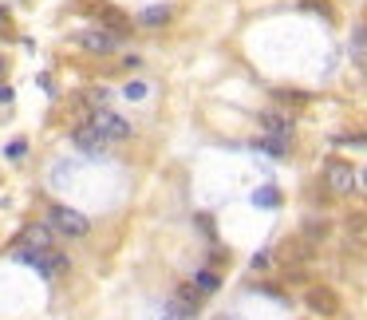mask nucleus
Returning <instances> with one entry per match:
<instances>
[{"label":"nucleus","mask_w":367,"mask_h":320,"mask_svg":"<svg viewBox=\"0 0 367 320\" xmlns=\"http://www.w3.org/2000/svg\"><path fill=\"white\" fill-rule=\"evenodd\" d=\"M48 225L51 229H60V233H67V238H87V233H91V222L71 206H51L48 209Z\"/></svg>","instance_id":"f257e3e1"},{"label":"nucleus","mask_w":367,"mask_h":320,"mask_svg":"<svg viewBox=\"0 0 367 320\" xmlns=\"http://www.w3.org/2000/svg\"><path fill=\"white\" fill-rule=\"evenodd\" d=\"M91 127L107 139V143H119V139H130L134 135V127H130V119H123V115H115V111H95L91 115Z\"/></svg>","instance_id":"f03ea898"},{"label":"nucleus","mask_w":367,"mask_h":320,"mask_svg":"<svg viewBox=\"0 0 367 320\" xmlns=\"http://www.w3.org/2000/svg\"><path fill=\"white\" fill-rule=\"evenodd\" d=\"M324 182H328L332 194H351L355 190V166L348 159H332L324 166Z\"/></svg>","instance_id":"7ed1b4c3"},{"label":"nucleus","mask_w":367,"mask_h":320,"mask_svg":"<svg viewBox=\"0 0 367 320\" xmlns=\"http://www.w3.org/2000/svg\"><path fill=\"white\" fill-rule=\"evenodd\" d=\"M304 301L312 308V317H335L340 312V297L332 285H308L304 288Z\"/></svg>","instance_id":"20e7f679"},{"label":"nucleus","mask_w":367,"mask_h":320,"mask_svg":"<svg viewBox=\"0 0 367 320\" xmlns=\"http://www.w3.org/2000/svg\"><path fill=\"white\" fill-rule=\"evenodd\" d=\"M91 12L99 16V24L107 28L111 36H130V16L123 12V8H115V4H107V0H99V4H91Z\"/></svg>","instance_id":"39448f33"},{"label":"nucleus","mask_w":367,"mask_h":320,"mask_svg":"<svg viewBox=\"0 0 367 320\" xmlns=\"http://www.w3.org/2000/svg\"><path fill=\"white\" fill-rule=\"evenodd\" d=\"M312 257H316V245L308 238H288L285 245H281V261H285V265H296V269H300L304 261H312Z\"/></svg>","instance_id":"423d86ee"},{"label":"nucleus","mask_w":367,"mask_h":320,"mask_svg":"<svg viewBox=\"0 0 367 320\" xmlns=\"http://www.w3.org/2000/svg\"><path fill=\"white\" fill-rule=\"evenodd\" d=\"M71 139H75V146H80L83 155H91V159H103V155H107V146H111L95 127H91V123H87V127H80Z\"/></svg>","instance_id":"0eeeda50"},{"label":"nucleus","mask_w":367,"mask_h":320,"mask_svg":"<svg viewBox=\"0 0 367 320\" xmlns=\"http://www.w3.org/2000/svg\"><path fill=\"white\" fill-rule=\"evenodd\" d=\"M261 130L269 139H288L292 135V115L285 111H261Z\"/></svg>","instance_id":"6e6552de"},{"label":"nucleus","mask_w":367,"mask_h":320,"mask_svg":"<svg viewBox=\"0 0 367 320\" xmlns=\"http://www.w3.org/2000/svg\"><path fill=\"white\" fill-rule=\"evenodd\" d=\"M80 44L83 48H91V52H115L119 48V36H111L107 28H103V32L95 28V32H80Z\"/></svg>","instance_id":"1a4fd4ad"},{"label":"nucleus","mask_w":367,"mask_h":320,"mask_svg":"<svg viewBox=\"0 0 367 320\" xmlns=\"http://www.w3.org/2000/svg\"><path fill=\"white\" fill-rule=\"evenodd\" d=\"M48 229H51L48 222H44V225H28L20 238H24V245H36V249H56V245H51V233H48Z\"/></svg>","instance_id":"9d476101"},{"label":"nucleus","mask_w":367,"mask_h":320,"mask_svg":"<svg viewBox=\"0 0 367 320\" xmlns=\"http://www.w3.org/2000/svg\"><path fill=\"white\" fill-rule=\"evenodd\" d=\"M143 28H162V24H170V8L166 4H154V8H143V16H139Z\"/></svg>","instance_id":"9b49d317"},{"label":"nucleus","mask_w":367,"mask_h":320,"mask_svg":"<svg viewBox=\"0 0 367 320\" xmlns=\"http://www.w3.org/2000/svg\"><path fill=\"white\" fill-rule=\"evenodd\" d=\"M217 285H222V277H217L213 269H202L198 277H193V288H198L202 297H209V293H217Z\"/></svg>","instance_id":"f8f14e48"},{"label":"nucleus","mask_w":367,"mask_h":320,"mask_svg":"<svg viewBox=\"0 0 367 320\" xmlns=\"http://www.w3.org/2000/svg\"><path fill=\"white\" fill-rule=\"evenodd\" d=\"M300 238H308L312 245H316V241H324V238H328V222H320V218H308V222H304V229H300Z\"/></svg>","instance_id":"ddd939ff"},{"label":"nucleus","mask_w":367,"mask_h":320,"mask_svg":"<svg viewBox=\"0 0 367 320\" xmlns=\"http://www.w3.org/2000/svg\"><path fill=\"white\" fill-rule=\"evenodd\" d=\"M80 103L87 111H103V107H107V91H103V87H91V91H83Z\"/></svg>","instance_id":"4468645a"},{"label":"nucleus","mask_w":367,"mask_h":320,"mask_svg":"<svg viewBox=\"0 0 367 320\" xmlns=\"http://www.w3.org/2000/svg\"><path fill=\"white\" fill-rule=\"evenodd\" d=\"M123 95H127L130 103H143V99L150 95V87H146V83H139V80H134V83H127V87H123Z\"/></svg>","instance_id":"2eb2a0df"},{"label":"nucleus","mask_w":367,"mask_h":320,"mask_svg":"<svg viewBox=\"0 0 367 320\" xmlns=\"http://www.w3.org/2000/svg\"><path fill=\"white\" fill-rule=\"evenodd\" d=\"M261 150H269L276 159H285L288 155V139H261Z\"/></svg>","instance_id":"dca6fc26"},{"label":"nucleus","mask_w":367,"mask_h":320,"mask_svg":"<svg viewBox=\"0 0 367 320\" xmlns=\"http://www.w3.org/2000/svg\"><path fill=\"white\" fill-rule=\"evenodd\" d=\"M351 48H355V56H364V60H367V24H359V28H355V36H351Z\"/></svg>","instance_id":"f3484780"},{"label":"nucleus","mask_w":367,"mask_h":320,"mask_svg":"<svg viewBox=\"0 0 367 320\" xmlns=\"http://www.w3.org/2000/svg\"><path fill=\"white\" fill-rule=\"evenodd\" d=\"M4 155H8V159H12V162H20V159H24V155H28V139H12V143H8V150H4Z\"/></svg>","instance_id":"a211bd4d"},{"label":"nucleus","mask_w":367,"mask_h":320,"mask_svg":"<svg viewBox=\"0 0 367 320\" xmlns=\"http://www.w3.org/2000/svg\"><path fill=\"white\" fill-rule=\"evenodd\" d=\"M257 202H261V206H276V194H272L269 186H265V190L257 194Z\"/></svg>","instance_id":"6ab92c4d"},{"label":"nucleus","mask_w":367,"mask_h":320,"mask_svg":"<svg viewBox=\"0 0 367 320\" xmlns=\"http://www.w3.org/2000/svg\"><path fill=\"white\" fill-rule=\"evenodd\" d=\"M269 261H272V257H269V253H261V257H253V269H269Z\"/></svg>","instance_id":"aec40b11"},{"label":"nucleus","mask_w":367,"mask_h":320,"mask_svg":"<svg viewBox=\"0 0 367 320\" xmlns=\"http://www.w3.org/2000/svg\"><path fill=\"white\" fill-rule=\"evenodd\" d=\"M0 103H12V87L8 83H0Z\"/></svg>","instance_id":"412c9836"},{"label":"nucleus","mask_w":367,"mask_h":320,"mask_svg":"<svg viewBox=\"0 0 367 320\" xmlns=\"http://www.w3.org/2000/svg\"><path fill=\"white\" fill-rule=\"evenodd\" d=\"M158 320H182V317H174V312H170V308H166V317H158Z\"/></svg>","instance_id":"4be33fe9"},{"label":"nucleus","mask_w":367,"mask_h":320,"mask_svg":"<svg viewBox=\"0 0 367 320\" xmlns=\"http://www.w3.org/2000/svg\"><path fill=\"white\" fill-rule=\"evenodd\" d=\"M4 71H8V64H4V60H0V76H4Z\"/></svg>","instance_id":"5701e85b"},{"label":"nucleus","mask_w":367,"mask_h":320,"mask_svg":"<svg viewBox=\"0 0 367 320\" xmlns=\"http://www.w3.org/2000/svg\"><path fill=\"white\" fill-rule=\"evenodd\" d=\"M222 320H241V317H222Z\"/></svg>","instance_id":"b1692460"},{"label":"nucleus","mask_w":367,"mask_h":320,"mask_svg":"<svg viewBox=\"0 0 367 320\" xmlns=\"http://www.w3.org/2000/svg\"><path fill=\"white\" fill-rule=\"evenodd\" d=\"M364 186H367V174H364Z\"/></svg>","instance_id":"393cba45"}]
</instances>
